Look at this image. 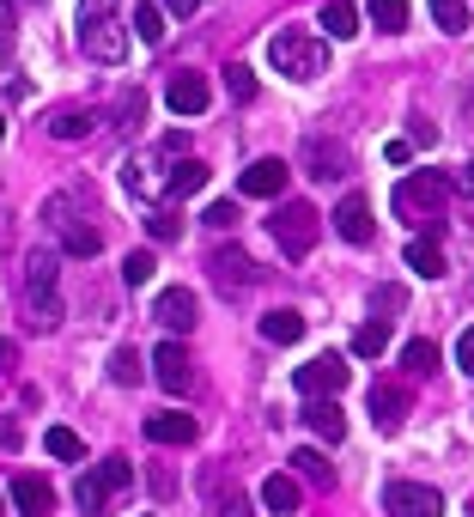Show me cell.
Instances as JSON below:
<instances>
[{
  "label": "cell",
  "mask_w": 474,
  "mask_h": 517,
  "mask_svg": "<svg viewBox=\"0 0 474 517\" xmlns=\"http://www.w3.org/2000/svg\"><path fill=\"white\" fill-rule=\"evenodd\" d=\"M116 7L122 0H79V49H86L92 61H104V67H116L122 55H128V25L116 19Z\"/></svg>",
  "instance_id": "cell-1"
},
{
  "label": "cell",
  "mask_w": 474,
  "mask_h": 517,
  "mask_svg": "<svg viewBox=\"0 0 474 517\" xmlns=\"http://www.w3.org/2000/svg\"><path fill=\"white\" fill-rule=\"evenodd\" d=\"M55 280H61V256L55 250H31L25 256V311H31L25 323L31 329H55L61 323V286Z\"/></svg>",
  "instance_id": "cell-2"
},
{
  "label": "cell",
  "mask_w": 474,
  "mask_h": 517,
  "mask_svg": "<svg viewBox=\"0 0 474 517\" xmlns=\"http://www.w3.org/2000/svg\"><path fill=\"white\" fill-rule=\"evenodd\" d=\"M268 61L286 73V80H316V73L329 67V49H323V37H310V31H298V25H280L274 37H268Z\"/></svg>",
  "instance_id": "cell-3"
},
{
  "label": "cell",
  "mask_w": 474,
  "mask_h": 517,
  "mask_svg": "<svg viewBox=\"0 0 474 517\" xmlns=\"http://www.w3.org/2000/svg\"><path fill=\"white\" fill-rule=\"evenodd\" d=\"M171 165H177V146H140V153H128L122 159V183H128V195H140V201H165L171 195Z\"/></svg>",
  "instance_id": "cell-4"
},
{
  "label": "cell",
  "mask_w": 474,
  "mask_h": 517,
  "mask_svg": "<svg viewBox=\"0 0 474 517\" xmlns=\"http://www.w3.org/2000/svg\"><path fill=\"white\" fill-rule=\"evenodd\" d=\"M444 201H450V177H438V171H414V177H402V189H395V213L414 219V226H438Z\"/></svg>",
  "instance_id": "cell-5"
},
{
  "label": "cell",
  "mask_w": 474,
  "mask_h": 517,
  "mask_svg": "<svg viewBox=\"0 0 474 517\" xmlns=\"http://www.w3.org/2000/svg\"><path fill=\"white\" fill-rule=\"evenodd\" d=\"M128 481H134V469H128L122 457H104L98 469H86V475H79L73 499H79V511H86V517H110V499H116Z\"/></svg>",
  "instance_id": "cell-6"
},
{
  "label": "cell",
  "mask_w": 474,
  "mask_h": 517,
  "mask_svg": "<svg viewBox=\"0 0 474 517\" xmlns=\"http://www.w3.org/2000/svg\"><path fill=\"white\" fill-rule=\"evenodd\" d=\"M316 232H323V213H316L310 201H286V207L274 213V244H280L286 256H310V250H316Z\"/></svg>",
  "instance_id": "cell-7"
},
{
  "label": "cell",
  "mask_w": 474,
  "mask_h": 517,
  "mask_svg": "<svg viewBox=\"0 0 474 517\" xmlns=\"http://www.w3.org/2000/svg\"><path fill=\"white\" fill-rule=\"evenodd\" d=\"M383 511H389V517H438L444 499H438V487H426V481H389V487H383Z\"/></svg>",
  "instance_id": "cell-8"
},
{
  "label": "cell",
  "mask_w": 474,
  "mask_h": 517,
  "mask_svg": "<svg viewBox=\"0 0 474 517\" xmlns=\"http://www.w3.org/2000/svg\"><path fill=\"white\" fill-rule=\"evenodd\" d=\"M347 378H353V365H347L341 353H323V359L298 365V390H304V396H341Z\"/></svg>",
  "instance_id": "cell-9"
},
{
  "label": "cell",
  "mask_w": 474,
  "mask_h": 517,
  "mask_svg": "<svg viewBox=\"0 0 474 517\" xmlns=\"http://www.w3.org/2000/svg\"><path fill=\"white\" fill-rule=\"evenodd\" d=\"M201 499L213 517H250V499L237 481H225V469H201Z\"/></svg>",
  "instance_id": "cell-10"
},
{
  "label": "cell",
  "mask_w": 474,
  "mask_h": 517,
  "mask_svg": "<svg viewBox=\"0 0 474 517\" xmlns=\"http://www.w3.org/2000/svg\"><path fill=\"white\" fill-rule=\"evenodd\" d=\"M286 177H292V165H286V159H256L244 177H237V189H244V195H256V201H280Z\"/></svg>",
  "instance_id": "cell-11"
},
{
  "label": "cell",
  "mask_w": 474,
  "mask_h": 517,
  "mask_svg": "<svg viewBox=\"0 0 474 517\" xmlns=\"http://www.w3.org/2000/svg\"><path fill=\"white\" fill-rule=\"evenodd\" d=\"M408 390L402 384H371V420H377V432H402V420H408Z\"/></svg>",
  "instance_id": "cell-12"
},
{
  "label": "cell",
  "mask_w": 474,
  "mask_h": 517,
  "mask_svg": "<svg viewBox=\"0 0 474 517\" xmlns=\"http://www.w3.org/2000/svg\"><path fill=\"white\" fill-rule=\"evenodd\" d=\"M207 274H213L225 292H244V286H256V262H250L244 250H213V256H207Z\"/></svg>",
  "instance_id": "cell-13"
},
{
  "label": "cell",
  "mask_w": 474,
  "mask_h": 517,
  "mask_svg": "<svg viewBox=\"0 0 474 517\" xmlns=\"http://www.w3.org/2000/svg\"><path fill=\"white\" fill-rule=\"evenodd\" d=\"M152 378H158V384H165L171 396H183V390L195 384V372H189V353H183L177 341H165V347H158V353H152Z\"/></svg>",
  "instance_id": "cell-14"
},
{
  "label": "cell",
  "mask_w": 474,
  "mask_h": 517,
  "mask_svg": "<svg viewBox=\"0 0 474 517\" xmlns=\"http://www.w3.org/2000/svg\"><path fill=\"white\" fill-rule=\"evenodd\" d=\"M152 317L158 323H165V329H195V292L189 286H165V292H158V299H152Z\"/></svg>",
  "instance_id": "cell-15"
},
{
  "label": "cell",
  "mask_w": 474,
  "mask_h": 517,
  "mask_svg": "<svg viewBox=\"0 0 474 517\" xmlns=\"http://www.w3.org/2000/svg\"><path fill=\"white\" fill-rule=\"evenodd\" d=\"M335 232H341L347 244H371V238H377V219H371L365 195H347V201L335 207Z\"/></svg>",
  "instance_id": "cell-16"
},
{
  "label": "cell",
  "mask_w": 474,
  "mask_h": 517,
  "mask_svg": "<svg viewBox=\"0 0 474 517\" xmlns=\"http://www.w3.org/2000/svg\"><path fill=\"white\" fill-rule=\"evenodd\" d=\"M165 104H171L177 116H201V110L213 104V86L201 80V73H177V80H171V92H165Z\"/></svg>",
  "instance_id": "cell-17"
},
{
  "label": "cell",
  "mask_w": 474,
  "mask_h": 517,
  "mask_svg": "<svg viewBox=\"0 0 474 517\" xmlns=\"http://www.w3.org/2000/svg\"><path fill=\"white\" fill-rule=\"evenodd\" d=\"M146 438H152V445H195V420L177 414V408H165V414L146 420Z\"/></svg>",
  "instance_id": "cell-18"
},
{
  "label": "cell",
  "mask_w": 474,
  "mask_h": 517,
  "mask_svg": "<svg viewBox=\"0 0 474 517\" xmlns=\"http://www.w3.org/2000/svg\"><path fill=\"white\" fill-rule=\"evenodd\" d=\"M304 420H310V432H316V438H329V445H341V438H347V420H341L335 396H310Z\"/></svg>",
  "instance_id": "cell-19"
},
{
  "label": "cell",
  "mask_w": 474,
  "mask_h": 517,
  "mask_svg": "<svg viewBox=\"0 0 474 517\" xmlns=\"http://www.w3.org/2000/svg\"><path fill=\"white\" fill-rule=\"evenodd\" d=\"M304 165H310L316 183L347 177V153H341V146H329V140H304Z\"/></svg>",
  "instance_id": "cell-20"
},
{
  "label": "cell",
  "mask_w": 474,
  "mask_h": 517,
  "mask_svg": "<svg viewBox=\"0 0 474 517\" xmlns=\"http://www.w3.org/2000/svg\"><path fill=\"white\" fill-rule=\"evenodd\" d=\"M13 505H19L25 517H43V511H55V487H49L43 475H19V481H13Z\"/></svg>",
  "instance_id": "cell-21"
},
{
  "label": "cell",
  "mask_w": 474,
  "mask_h": 517,
  "mask_svg": "<svg viewBox=\"0 0 474 517\" xmlns=\"http://www.w3.org/2000/svg\"><path fill=\"white\" fill-rule=\"evenodd\" d=\"M402 256H408V268H414L420 280H438V274H444V250H438L432 238H414V244H408Z\"/></svg>",
  "instance_id": "cell-22"
},
{
  "label": "cell",
  "mask_w": 474,
  "mask_h": 517,
  "mask_svg": "<svg viewBox=\"0 0 474 517\" xmlns=\"http://www.w3.org/2000/svg\"><path fill=\"white\" fill-rule=\"evenodd\" d=\"M262 335H268L274 347H292V341L304 335V317H298V311H268V317H262Z\"/></svg>",
  "instance_id": "cell-23"
},
{
  "label": "cell",
  "mask_w": 474,
  "mask_h": 517,
  "mask_svg": "<svg viewBox=\"0 0 474 517\" xmlns=\"http://www.w3.org/2000/svg\"><path fill=\"white\" fill-rule=\"evenodd\" d=\"M262 505L280 511V517L298 511V481H292V475H268V481H262Z\"/></svg>",
  "instance_id": "cell-24"
},
{
  "label": "cell",
  "mask_w": 474,
  "mask_h": 517,
  "mask_svg": "<svg viewBox=\"0 0 474 517\" xmlns=\"http://www.w3.org/2000/svg\"><path fill=\"white\" fill-rule=\"evenodd\" d=\"M323 25H329L335 43H347V37L359 31V7H353V0H329V7H323Z\"/></svg>",
  "instance_id": "cell-25"
},
{
  "label": "cell",
  "mask_w": 474,
  "mask_h": 517,
  "mask_svg": "<svg viewBox=\"0 0 474 517\" xmlns=\"http://www.w3.org/2000/svg\"><path fill=\"white\" fill-rule=\"evenodd\" d=\"M92 128H98L92 110H55V116H49V134H55V140H79V134H92Z\"/></svg>",
  "instance_id": "cell-26"
},
{
  "label": "cell",
  "mask_w": 474,
  "mask_h": 517,
  "mask_svg": "<svg viewBox=\"0 0 474 517\" xmlns=\"http://www.w3.org/2000/svg\"><path fill=\"white\" fill-rule=\"evenodd\" d=\"M207 189V165L201 159H177L171 165V195H201Z\"/></svg>",
  "instance_id": "cell-27"
},
{
  "label": "cell",
  "mask_w": 474,
  "mask_h": 517,
  "mask_svg": "<svg viewBox=\"0 0 474 517\" xmlns=\"http://www.w3.org/2000/svg\"><path fill=\"white\" fill-rule=\"evenodd\" d=\"M426 7H432L438 31H450V37H462V31H468V0H426Z\"/></svg>",
  "instance_id": "cell-28"
},
{
  "label": "cell",
  "mask_w": 474,
  "mask_h": 517,
  "mask_svg": "<svg viewBox=\"0 0 474 517\" xmlns=\"http://www.w3.org/2000/svg\"><path fill=\"white\" fill-rule=\"evenodd\" d=\"M383 347H389V323H383V317L359 323V335H353V353H359V359H377Z\"/></svg>",
  "instance_id": "cell-29"
},
{
  "label": "cell",
  "mask_w": 474,
  "mask_h": 517,
  "mask_svg": "<svg viewBox=\"0 0 474 517\" xmlns=\"http://www.w3.org/2000/svg\"><path fill=\"white\" fill-rule=\"evenodd\" d=\"M371 25L377 31H408V0H371Z\"/></svg>",
  "instance_id": "cell-30"
},
{
  "label": "cell",
  "mask_w": 474,
  "mask_h": 517,
  "mask_svg": "<svg viewBox=\"0 0 474 517\" xmlns=\"http://www.w3.org/2000/svg\"><path fill=\"white\" fill-rule=\"evenodd\" d=\"M134 31H140V43H165V7L140 0V7H134Z\"/></svg>",
  "instance_id": "cell-31"
},
{
  "label": "cell",
  "mask_w": 474,
  "mask_h": 517,
  "mask_svg": "<svg viewBox=\"0 0 474 517\" xmlns=\"http://www.w3.org/2000/svg\"><path fill=\"white\" fill-rule=\"evenodd\" d=\"M402 365H408V378H426L432 365H438V347H432V341H408V347H402Z\"/></svg>",
  "instance_id": "cell-32"
},
{
  "label": "cell",
  "mask_w": 474,
  "mask_h": 517,
  "mask_svg": "<svg viewBox=\"0 0 474 517\" xmlns=\"http://www.w3.org/2000/svg\"><path fill=\"white\" fill-rule=\"evenodd\" d=\"M43 451H49V457H61V463H73V457H79V432L49 426V432H43Z\"/></svg>",
  "instance_id": "cell-33"
},
{
  "label": "cell",
  "mask_w": 474,
  "mask_h": 517,
  "mask_svg": "<svg viewBox=\"0 0 474 517\" xmlns=\"http://www.w3.org/2000/svg\"><path fill=\"white\" fill-rule=\"evenodd\" d=\"M292 469H298L304 481H335V469L323 463V451H310V445H304V451H292Z\"/></svg>",
  "instance_id": "cell-34"
},
{
  "label": "cell",
  "mask_w": 474,
  "mask_h": 517,
  "mask_svg": "<svg viewBox=\"0 0 474 517\" xmlns=\"http://www.w3.org/2000/svg\"><path fill=\"white\" fill-rule=\"evenodd\" d=\"M110 378H116V384H140V353H134V347H116V353H110Z\"/></svg>",
  "instance_id": "cell-35"
},
{
  "label": "cell",
  "mask_w": 474,
  "mask_h": 517,
  "mask_svg": "<svg viewBox=\"0 0 474 517\" xmlns=\"http://www.w3.org/2000/svg\"><path fill=\"white\" fill-rule=\"evenodd\" d=\"M152 274H158V262H152V250H134V256L122 262V280H128V286H146Z\"/></svg>",
  "instance_id": "cell-36"
},
{
  "label": "cell",
  "mask_w": 474,
  "mask_h": 517,
  "mask_svg": "<svg viewBox=\"0 0 474 517\" xmlns=\"http://www.w3.org/2000/svg\"><path fill=\"white\" fill-rule=\"evenodd\" d=\"M225 86H231L237 104H250V98H256V73H250V67H231V73H225Z\"/></svg>",
  "instance_id": "cell-37"
},
{
  "label": "cell",
  "mask_w": 474,
  "mask_h": 517,
  "mask_svg": "<svg viewBox=\"0 0 474 517\" xmlns=\"http://www.w3.org/2000/svg\"><path fill=\"white\" fill-rule=\"evenodd\" d=\"M456 195H462V213H468V226H474V165L456 171Z\"/></svg>",
  "instance_id": "cell-38"
},
{
  "label": "cell",
  "mask_w": 474,
  "mask_h": 517,
  "mask_svg": "<svg viewBox=\"0 0 474 517\" xmlns=\"http://www.w3.org/2000/svg\"><path fill=\"white\" fill-rule=\"evenodd\" d=\"M146 232H152L158 244H165V238H177V213H165V207H158V213L146 219Z\"/></svg>",
  "instance_id": "cell-39"
},
{
  "label": "cell",
  "mask_w": 474,
  "mask_h": 517,
  "mask_svg": "<svg viewBox=\"0 0 474 517\" xmlns=\"http://www.w3.org/2000/svg\"><path fill=\"white\" fill-rule=\"evenodd\" d=\"M201 219H207V226H219V232H225V226H237V207H231V201H213V207H207Z\"/></svg>",
  "instance_id": "cell-40"
},
{
  "label": "cell",
  "mask_w": 474,
  "mask_h": 517,
  "mask_svg": "<svg viewBox=\"0 0 474 517\" xmlns=\"http://www.w3.org/2000/svg\"><path fill=\"white\" fill-rule=\"evenodd\" d=\"M456 365L474 378V329H462V335H456Z\"/></svg>",
  "instance_id": "cell-41"
},
{
  "label": "cell",
  "mask_w": 474,
  "mask_h": 517,
  "mask_svg": "<svg viewBox=\"0 0 474 517\" xmlns=\"http://www.w3.org/2000/svg\"><path fill=\"white\" fill-rule=\"evenodd\" d=\"M383 159H389V165H408V159H414V146H408V140H389V146H383Z\"/></svg>",
  "instance_id": "cell-42"
},
{
  "label": "cell",
  "mask_w": 474,
  "mask_h": 517,
  "mask_svg": "<svg viewBox=\"0 0 474 517\" xmlns=\"http://www.w3.org/2000/svg\"><path fill=\"white\" fill-rule=\"evenodd\" d=\"M13 359H19V347H13V341H0V372H13Z\"/></svg>",
  "instance_id": "cell-43"
},
{
  "label": "cell",
  "mask_w": 474,
  "mask_h": 517,
  "mask_svg": "<svg viewBox=\"0 0 474 517\" xmlns=\"http://www.w3.org/2000/svg\"><path fill=\"white\" fill-rule=\"evenodd\" d=\"M165 7H171V13H183V19H189V13H195V7H207V0H165Z\"/></svg>",
  "instance_id": "cell-44"
},
{
  "label": "cell",
  "mask_w": 474,
  "mask_h": 517,
  "mask_svg": "<svg viewBox=\"0 0 474 517\" xmlns=\"http://www.w3.org/2000/svg\"><path fill=\"white\" fill-rule=\"evenodd\" d=\"M0 140H7V116H0Z\"/></svg>",
  "instance_id": "cell-45"
}]
</instances>
